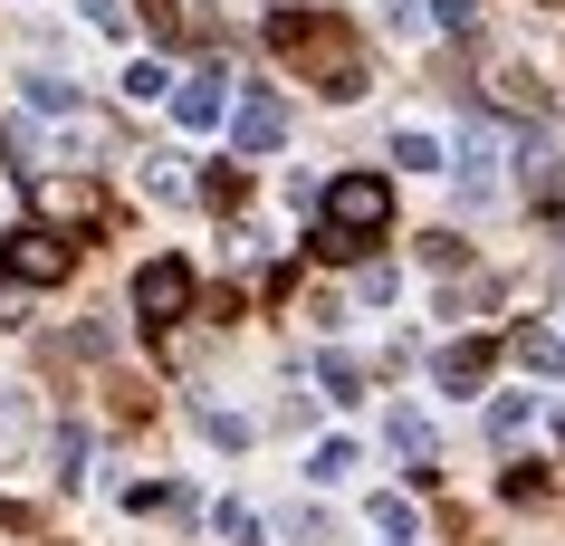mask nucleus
Listing matches in <instances>:
<instances>
[{
	"instance_id": "nucleus-3",
	"label": "nucleus",
	"mask_w": 565,
	"mask_h": 546,
	"mask_svg": "<svg viewBox=\"0 0 565 546\" xmlns=\"http://www.w3.org/2000/svg\"><path fill=\"white\" fill-rule=\"evenodd\" d=\"M163 106H173L182 135H221V116H231V77H221V67H192V77H182Z\"/></svg>"
},
{
	"instance_id": "nucleus-23",
	"label": "nucleus",
	"mask_w": 565,
	"mask_h": 546,
	"mask_svg": "<svg viewBox=\"0 0 565 546\" xmlns=\"http://www.w3.org/2000/svg\"><path fill=\"white\" fill-rule=\"evenodd\" d=\"M49 460H58V480H77V460H87V431L67 422V431H58V441H49Z\"/></svg>"
},
{
	"instance_id": "nucleus-15",
	"label": "nucleus",
	"mask_w": 565,
	"mask_h": 546,
	"mask_svg": "<svg viewBox=\"0 0 565 546\" xmlns=\"http://www.w3.org/2000/svg\"><path fill=\"white\" fill-rule=\"evenodd\" d=\"M192 422H202V441H211V451H249V422H239V413H221V403H202Z\"/></svg>"
},
{
	"instance_id": "nucleus-21",
	"label": "nucleus",
	"mask_w": 565,
	"mask_h": 546,
	"mask_svg": "<svg viewBox=\"0 0 565 546\" xmlns=\"http://www.w3.org/2000/svg\"><path fill=\"white\" fill-rule=\"evenodd\" d=\"M278 537H288V546H327V517H317V508H288V517H278Z\"/></svg>"
},
{
	"instance_id": "nucleus-18",
	"label": "nucleus",
	"mask_w": 565,
	"mask_h": 546,
	"mask_svg": "<svg viewBox=\"0 0 565 546\" xmlns=\"http://www.w3.org/2000/svg\"><path fill=\"white\" fill-rule=\"evenodd\" d=\"M317 384H327V403H355L364 394V364L355 355H327V364H317Z\"/></svg>"
},
{
	"instance_id": "nucleus-29",
	"label": "nucleus",
	"mask_w": 565,
	"mask_h": 546,
	"mask_svg": "<svg viewBox=\"0 0 565 546\" xmlns=\"http://www.w3.org/2000/svg\"><path fill=\"white\" fill-rule=\"evenodd\" d=\"M556 240H565V212H556Z\"/></svg>"
},
{
	"instance_id": "nucleus-11",
	"label": "nucleus",
	"mask_w": 565,
	"mask_h": 546,
	"mask_svg": "<svg viewBox=\"0 0 565 546\" xmlns=\"http://www.w3.org/2000/svg\"><path fill=\"white\" fill-rule=\"evenodd\" d=\"M393 163H403V173H441V163H450V144L431 135V125H403V135H393Z\"/></svg>"
},
{
	"instance_id": "nucleus-27",
	"label": "nucleus",
	"mask_w": 565,
	"mask_h": 546,
	"mask_svg": "<svg viewBox=\"0 0 565 546\" xmlns=\"http://www.w3.org/2000/svg\"><path fill=\"white\" fill-rule=\"evenodd\" d=\"M556 441H565V403H556Z\"/></svg>"
},
{
	"instance_id": "nucleus-8",
	"label": "nucleus",
	"mask_w": 565,
	"mask_h": 546,
	"mask_svg": "<svg viewBox=\"0 0 565 546\" xmlns=\"http://www.w3.org/2000/svg\"><path fill=\"white\" fill-rule=\"evenodd\" d=\"M450 163H460V192H470V202L499 192V135H489V125H470V135L450 144Z\"/></svg>"
},
{
	"instance_id": "nucleus-24",
	"label": "nucleus",
	"mask_w": 565,
	"mask_h": 546,
	"mask_svg": "<svg viewBox=\"0 0 565 546\" xmlns=\"http://www.w3.org/2000/svg\"><path fill=\"white\" fill-rule=\"evenodd\" d=\"M202 202H211V212H231V202H239V163H221V173H202Z\"/></svg>"
},
{
	"instance_id": "nucleus-6",
	"label": "nucleus",
	"mask_w": 565,
	"mask_h": 546,
	"mask_svg": "<svg viewBox=\"0 0 565 546\" xmlns=\"http://www.w3.org/2000/svg\"><path fill=\"white\" fill-rule=\"evenodd\" d=\"M384 441L413 460V480H431V470H441V431H431V413H422V403H393V413H384Z\"/></svg>"
},
{
	"instance_id": "nucleus-22",
	"label": "nucleus",
	"mask_w": 565,
	"mask_h": 546,
	"mask_svg": "<svg viewBox=\"0 0 565 546\" xmlns=\"http://www.w3.org/2000/svg\"><path fill=\"white\" fill-rule=\"evenodd\" d=\"M431 20H441L450 39H470V30H479V0H431Z\"/></svg>"
},
{
	"instance_id": "nucleus-2",
	"label": "nucleus",
	"mask_w": 565,
	"mask_h": 546,
	"mask_svg": "<svg viewBox=\"0 0 565 546\" xmlns=\"http://www.w3.org/2000/svg\"><path fill=\"white\" fill-rule=\"evenodd\" d=\"M182 307H192V259H145L135 269V317L145 326H173Z\"/></svg>"
},
{
	"instance_id": "nucleus-4",
	"label": "nucleus",
	"mask_w": 565,
	"mask_h": 546,
	"mask_svg": "<svg viewBox=\"0 0 565 546\" xmlns=\"http://www.w3.org/2000/svg\"><path fill=\"white\" fill-rule=\"evenodd\" d=\"M0 269L20 278V288H58L67 278V240L58 231H10V240H0Z\"/></svg>"
},
{
	"instance_id": "nucleus-19",
	"label": "nucleus",
	"mask_w": 565,
	"mask_h": 546,
	"mask_svg": "<svg viewBox=\"0 0 565 546\" xmlns=\"http://www.w3.org/2000/svg\"><path fill=\"white\" fill-rule=\"evenodd\" d=\"M77 10H87L96 39H135V10H125V0H77Z\"/></svg>"
},
{
	"instance_id": "nucleus-13",
	"label": "nucleus",
	"mask_w": 565,
	"mask_h": 546,
	"mask_svg": "<svg viewBox=\"0 0 565 546\" xmlns=\"http://www.w3.org/2000/svg\"><path fill=\"white\" fill-rule=\"evenodd\" d=\"M527 422H536V394H499V403H489V441H499V451H508V441H527Z\"/></svg>"
},
{
	"instance_id": "nucleus-17",
	"label": "nucleus",
	"mask_w": 565,
	"mask_h": 546,
	"mask_svg": "<svg viewBox=\"0 0 565 546\" xmlns=\"http://www.w3.org/2000/svg\"><path fill=\"white\" fill-rule=\"evenodd\" d=\"M211 537L221 546H259V517L239 508V499H221V508H211Z\"/></svg>"
},
{
	"instance_id": "nucleus-7",
	"label": "nucleus",
	"mask_w": 565,
	"mask_h": 546,
	"mask_svg": "<svg viewBox=\"0 0 565 546\" xmlns=\"http://www.w3.org/2000/svg\"><path fill=\"white\" fill-rule=\"evenodd\" d=\"M489 364H499V345H489V335H460V345L431 355V384H441V394H479V384H489Z\"/></svg>"
},
{
	"instance_id": "nucleus-28",
	"label": "nucleus",
	"mask_w": 565,
	"mask_h": 546,
	"mask_svg": "<svg viewBox=\"0 0 565 546\" xmlns=\"http://www.w3.org/2000/svg\"><path fill=\"white\" fill-rule=\"evenodd\" d=\"M384 546H413V537H384Z\"/></svg>"
},
{
	"instance_id": "nucleus-20",
	"label": "nucleus",
	"mask_w": 565,
	"mask_h": 546,
	"mask_svg": "<svg viewBox=\"0 0 565 546\" xmlns=\"http://www.w3.org/2000/svg\"><path fill=\"white\" fill-rule=\"evenodd\" d=\"M393 288H403V278H393L384 259H364V269H355V307H393Z\"/></svg>"
},
{
	"instance_id": "nucleus-10",
	"label": "nucleus",
	"mask_w": 565,
	"mask_h": 546,
	"mask_svg": "<svg viewBox=\"0 0 565 546\" xmlns=\"http://www.w3.org/2000/svg\"><path fill=\"white\" fill-rule=\"evenodd\" d=\"M355 470H364V451H355V441H345V431L307 451V480H317V489H345V480H355Z\"/></svg>"
},
{
	"instance_id": "nucleus-14",
	"label": "nucleus",
	"mask_w": 565,
	"mask_h": 546,
	"mask_svg": "<svg viewBox=\"0 0 565 546\" xmlns=\"http://www.w3.org/2000/svg\"><path fill=\"white\" fill-rule=\"evenodd\" d=\"M163 96H173V67H163V58H135V67H125V106H163Z\"/></svg>"
},
{
	"instance_id": "nucleus-26",
	"label": "nucleus",
	"mask_w": 565,
	"mask_h": 546,
	"mask_svg": "<svg viewBox=\"0 0 565 546\" xmlns=\"http://www.w3.org/2000/svg\"><path fill=\"white\" fill-rule=\"evenodd\" d=\"M384 20H393V30H413V0H384Z\"/></svg>"
},
{
	"instance_id": "nucleus-25",
	"label": "nucleus",
	"mask_w": 565,
	"mask_h": 546,
	"mask_svg": "<svg viewBox=\"0 0 565 546\" xmlns=\"http://www.w3.org/2000/svg\"><path fill=\"white\" fill-rule=\"evenodd\" d=\"M374 527L384 537H413V499H374Z\"/></svg>"
},
{
	"instance_id": "nucleus-5",
	"label": "nucleus",
	"mask_w": 565,
	"mask_h": 546,
	"mask_svg": "<svg viewBox=\"0 0 565 546\" xmlns=\"http://www.w3.org/2000/svg\"><path fill=\"white\" fill-rule=\"evenodd\" d=\"M231 144H239V153H278V144H288V96L249 87V96L231 106Z\"/></svg>"
},
{
	"instance_id": "nucleus-9",
	"label": "nucleus",
	"mask_w": 565,
	"mask_h": 546,
	"mask_svg": "<svg viewBox=\"0 0 565 546\" xmlns=\"http://www.w3.org/2000/svg\"><path fill=\"white\" fill-rule=\"evenodd\" d=\"M508 355L527 364V374H546V384H556V374H565V335H556V326H518V335H508Z\"/></svg>"
},
{
	"instance_id": "nucleus-16",
	"label": "nucleus",
	"mask_w": 565,
	"mask_h": 546,
	"mask_svg": "<svg viewBox=\"0 0 565 546\" xmlns=\"http://www.w3.org/2000/svg\"><path fill=\"white\" fill-rule=\"evenodd\" d=\"M145 192H153V202H192V182H182L173 153H145Z\"/></svg>"
},
{
	"instance_id": "nucleus-1",
	"label": "nucleus",
	"mask_w": 565,
	"mask_h": 546,
	"mask_svg": "<svg viewBox=\"0 0 565 546\" xmlns=\"http://www.w3.org/2000/svg\"><path fill=\"white\" fill-rule=\"evenodd\" d=\"M317 212H327V231L384 240V221H393V182H384V173H335L327 192H317Z\"/></svg>"
},
{
	"instance_id": "nucleus-12",
	"label": "nucleus",
	"mask_w": 565,
	"mask_h": 546,
	"mask_svg": "<svg viewBox=\"0 0 565 546\" xmlns=\"http://www.w3.org/2000/svg\"><path fill=\"white\" fill-rule=\"evenodd\" d=\"M20 106H30V116H77V87H67V77H20Z\"/></svg>"
}]
</instances>
